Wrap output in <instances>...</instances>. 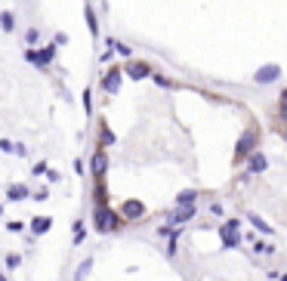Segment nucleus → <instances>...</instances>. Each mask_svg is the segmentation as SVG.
<instances>
[{
    "mask_svg": "<svg viewBox=\"0 0 287 281\" xmlns=\"http://www.w3.org/2000/svg\"><path fill=\"white\" fill-rule=\"evenodd\" d=\"M93 226H96V232H114V229L121 226V216H117L108 204H96V210H93Z\"/></svg>",
    "mask_w": 287,
    "mask_h": 281,
    "instance_id": "obj_1",
    "label": "nucleus"
},
{
    "mask_svg": "<svg viewBox=\"0 0 287 281\" xmlns=\"http://www.w3.org/2000/svg\"><path fill=\"white\" fill-rule=\"evenodd\" d=\"M219 235H223V248H238V244L244 241V238H241V219H235V216L225 219Z\"/></svg>",
    "mask_w": 287,
    "mask_h": 281,
    "instance_id": "obj_2",
    "label": "nucleus"
},
{
    "mask_svg": "<svg viewBox=\"0 0 287 281\" xmlns=\"http://www.w3.org/2000/svg\"><path fill=\"white\" fill-rule=\"evenodd\" d=\"M250 151H256V130H247V133H241V139H238V146H235V158H247Z\"/></svg>",
    "mask_w": 287,
    "mask_h": 281,
    "instance_id": "obj_3",
    "label": "nucleus"
},
{
    "mask_svg": "<svg viewBox=\"0 0 287 281\" xmlns=\"http://www.w3.org/2000/svg\"><path fill=\"white\" fill-rule=\"evenodd\" d=\"M198 214V204H176V210H173V216H170V223L176 226H182V223H189L191 216Z\"/></svg>",
    "mask_w": 287,
    "mask_h": 281,
    "instance_id": "obj_4",
    "label": "nucleus"
},
{
    "mask_svg": "<svg viewBox=\"0 0 287 281\" xmlns=\"http://www.w3.org/2000/svg\"><path fill=\"white\" fill-rule=\"evenodd\" d=\"M121 71H127L133 81H145V78H151V74H155V71H151V68H148L145 62H130L127 68H121Z\"/></svg>",
    "mask_w": 287,
    "mask_h": 281,
    "instance_id": "obj_5",
    "label": "nucleus"
},
{
    "mask_svg": "<svg viewBox=\"0 0 287 281\" xmlns=\"http://www.w3.org/2000/svg\"><path fill=\"white\" fill-rule=\"evenodd\" d=\"M142 214H145V204H142V201H124L121 216H127V219H139Z\"/></svg>",
    "mask_w": 287,
    "mask_h": 281,
    "instance_id": "obj_6",
    "label": "nucleus"
},
{
    "mask_svg": "<svg viewBox=\"0 0 287 281\" xmlns=\"http://www.w3.org/2000/svg\"><path fill=\"white\" fill-rule=\"evenodd\" d=\"M266 167H269V161H266L263 151H250V158H247V170H250V173H263Z\"/></svg>",
    "mask_w": 287,
    "mask_h": 281,
    "instance_id": "obj_7",
    "label": "nucleus"
},
{
    "mask_svg": "<svg viewBox=\"0 0 287 281\" xmlns=\"http://www.w3.org/2000/svg\"><path fill=\"white\" fill-rule=\"evenodd\" d=\"M117 87H121V68H112V71L105 74V81H102V90L105 93H117Z\"/></svg>",
    "mask_w": 287,
    "mask_h": 281,
    "instance_id": "obj_8",
    "label": "nucleus"
},
{
    "mask_svg": "<svg viewBox=\"0 0 287 281\" xmlns=\"http://www.w3.org/2000/svg\"><path fill=\"white\" fill-rule=\"evenodd\" d=\"M49 229H53V219H49V216H34V219H31V235H44V232H49Z\"/></svg>",
    "mask_w": 287,
    "mask_h": 281,
    "instance_id": "obj_9",
    "label": "nucleus"
},
{
    "mask_svg": "<svg viewBox=\"0 0 287 281\" xmlns=\"http://www.w3.org/2000/svg\"><path fill=\"white\" fill-rule=\"evenodd\" d=\"M278 74H281V68L278 65H266L256 71V83H269V81H278Z\"/></svg>",
    "mask_w": 287,
    "mask_h": 281,
    "instance_id": "obj_10",
    "label": "nucleus"
},
{
    "mask_svg": "<svg viewBox=\"0 0 287 281\" xmlns=\"http://www.w3.org/2000/svg\"><path fill=\"white\" fill-rule=\"evenodd\" d=\"M105 170H108V158H105V151H96L93 155V176H105Z\"/></svg>",
    "mask_w": 287,
    "mask_h": 281,
    "instance_id": "obj_11",
    "label": "nucleus"
},
{
    "mask_svg": "<svg viewBox=\"0 0 287 281\" xmlns=\"http://www.w3.org/2000/svg\"><path fill=\"white\" fill-rule=\"evenodd\" d=\"M28 195H31V192L25 189L22 182H13V185H10V192H6V198H10V201H25Z\"/></svg>",
    "mask_w": 287,
    "mask_h": 281,
    "instance_id": "obj_12",
    "label": "nucleus"
},
{
    "mask_svg": "<svg viewBox=\"0 0 287 281\" xmlns=\"http://www.w3.org/2000/svg\"><path fill=\"white\" fill-rule=\"evenodd\" d=\"M247 223H250L253 229H256V232H263V235H272V226H269L266 219H259L256 214H247Z\"/></svg>",
    "mask_w": 287,
    "mask_h": 281,
    "instance_id": "obj_13",
    "label": "nucleus"
},
{
    "mask_svg": "<svg viewBox=\"0 0 287 281\" xmlns=\"http://www.w3.org/2000/svg\"><path fill=\"white\" fill-rule=\"evenodd\" d=\"M53 56H56V44H47L44 50H40V65H49V62H53Z\"/></svg>",
    "mask_w": 287,
    "mask_h": 281,
    "instance_id": "obj_14",
    "label": "nucleus"
},
{
    "mask_svg": "<svg viewBox=\"0 0 287 281\" xmlns=\"http://www.w3.org/2000/svg\"><path fill=\"white\" fill-rule=\"evenodd\" d=\"M90 269H93V257H87V260H83V263H80V269H78V272H74V281H83V278H87V275H90Z\"/></svg>",
    "mask_w": 287,
    "mask_h": 281,
    "instance_id": "obj_15",
    "label": "nucleus"
},
{
    "mask_svg": "<svg viewBox=\"0 0 287 281\" xmlns=\"http://www.w3.org/2000/svg\"><path fill=\"white\" fill-rule=\"evenodd\" d=\"M247 241H250V244H253V248H256L259 253H272V250H275V248H272V244H266V241H259V238H256V235H247Z\"/></svg>",
    "mask_w": 287,
    "mask_h": 281,
    "instance_id": "obj_16",
    "label": "nucleus"
},
{
    "mask_svg": "<svg viewBox=\"0 0 287 281\" xmlns=\"http://www.w3.org/2000/svg\"><path fill=\"white\" fill-rule=\"evenodd\" d=\"M195 201H198V192H179L173 204H195Z\"/></svg>",
    "mask_w": 287,
    "mask_h": 281,
    "instance_id": "obj_17",
    "label": "nucleus"
},
{
    "mask_svg": "<svg viewBox=\"0 0 287 281\" xmlns=\"http://www.w3.org/2000/svg\"><path fill=\"white\" fill-rule=\"evenodd\" d=\"M83 235H87L83 223H74V244H83Z\"/></svg>",
    "mask_w": 287,
    "mask_h": 281,
    "instance_id": "obj_18",
    "label": "nucleus"
},
{
    "mask_svg": "<svg viewBox=\"0 0 287 281\" xmlns=\"http://www.w3.org/2000/svg\"><path fill=\"white\" fill-rule=\"evenodd\" d=\"M87 25H90V34H99V28H96V13L87 6Z\"/></svg>",
    "mask_w": 287,
    "mask_h": 281,
    "instance_id": "obj_19",
    "label": "nucleus"
},
{
    "mask_svg": "<svg viewBox=\"0 0 287 281\" xmlns=\"http://www.w3.org/2000/svg\"><path fill=\"white\" fill-rule=\"evenodd\" d=\"M0 25H3V31H13V13H3V16H0Z\"/></svg>",
    "mask_w": 287,
    "mask_h": 281,
    "instance_id": "obj_20",
    "label": "nucleus"
},
{
    "mask_svg": "<svg viewBox=\"0 0 287 281\" xmlns=\"http://www.w3.org/2000/svg\"><path fill=\"white\" fill-rule=\"evenodd\" d=\"M25 59H28V62H34L37 68H44V65H40V53H37V50H25Z\"/></svg>",
    "mask_w": 287,
    "mask_h": 281,
    "instance_id": "obj_21",
    "label": "nucleus"
},
{
    "mask_svg": "<svg viewBox=\"0 0 287 281\" xmlns=\"http://www.w3.org/2000/svg\"><path fill=\"white\" fill-rule=\"evenodd\" d=\"M19 263H22V257H19V253H10V257H6V266H10V269H16Z\"/></svg>",
    "mask_w": 287,
    "mask_h": 281,
    "instance_id": "obj_22",
    "label": "nucleus"
},
{
    "mask_svg": "<svg viewBox=\"0 0 287 281\" xmlns=\"http://www.w3.org/2000/svg\"><path fill=\"white\" fill-rule=\"evenodd\" d=\"M83 108H87V112L93 108V90H83Z\"/></svg>",
    "mask_w": 287,
    "mask_h": 281,
    "instance_id": "obj_23",
    "label": "nucleus"
},
{
    "mask_svg": "<svg viewBox=\"0 0 287 281\" xmlns=\"http://www.w3.org/2000/svg\"><path fill=\"white\" fill-rule=\"evenodd\" d=\"M102 139H105V146H112V142H114V133L108 130V127H102Z\"/></svg>",
    "mask_w": 287,
    "mask_h": 281,
    "instance_id": "obj_24",
    "label": "nucleus"
},
{
    "mask_svg": "<svg viewBox=\"0 0 287 281\" xmlns=\"http://www.w3.org/2000/svg\"><path fill=\"white\" fill-rule=\"evenodd\" d=\"M114 50H117V53H121V56H124V59H127V56H130V47H127V44H117V47H114Z\"/></svg>",
    "mask_w": 287,
    "mask_h": 281,
    "instance_id": "obj_25",
    "label": "nucleus"
},
{
    "mask_svg": "<svg viewBox=\"0 0 287 281\" xmlns=\"http://www.w3.org/2000/svg\"><path fill=\"white\" fill-rule=\"evenodd\" d=\"M25 40H28V44H37V31H34V28H31L28 34H25Z\"/></svg>",
    "mask_w": 287,
    "mask_h": 281,
    "instance_id": "obj_26",
    "label": "nucleus"
},
{
    "mask_svg": "<svg viewBox=\"0 0 287 281\" xmlns=\"http://www.w3.org/2000/svg\"><path fill=\"white\" fill-rule=\"evenodd\" d=\"M155 81H158V87H173V83L167 81V78H161V74H155Z\"/></svg>",
    "mask_w": 287,
    "mask_h": 281,
    "instance_id": "obj_27",
    "label": "nucleus"
},
{
    "mask_svg": "<svg viewBox=\"0 0 287 281\" xmlns=\"http://www.w3.org/2000/svg\"><path fill=\"white\" fill-rule=\"evenodd\" d=\"M0 216H3V204H0Z\"/></svg>",
    "mask_w": 287,
    "mask_h": 281,
    "instance_id": "obj_28",
    "label": "nucleus"
},
{
    "mask_svg": "<svg viewBox=\"0 0 287 281\" xmlns=\"http://www.w3.org/2000/svg\"><path fill=\"white\" fill-rule=\"evenodd\" d=\"M284 102H287V90H284Z\"/></svg>",
    "mask_w": 287,
    "mask_h": 281,
    "instance_id": "obj_29",
    "label": "nucleus"
},
{
    "mask_svg": "<svg viewBox=\"0 0 287 281\" xmlns=\"http://www.w3.org/2000/svg\"><path fill=\"white\" fill-rule=\"evenodd\" d=\"M0 281H6V278H3V275H0Z\"/></svg>",
    "mask_w": 287,
    "mask_h": 281,
    "instance_id": "obj_30",
    "label": "nucleus"
}]
</instances>
